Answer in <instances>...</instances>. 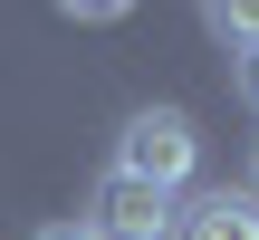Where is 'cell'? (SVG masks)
<instances>
[{"instance_id":"1","label":"cell","mask_w":259,"mask_h":240,"mask_svg":"<svg viewBox=\"0 0 259 240\" xmlns=\"http://www.w3.org/2000/svg\"><path fill=\"white\" fill-rule=\"evenodd\" d=\"M192 164H202V135H192L183 106H135V115H125V135H115V173H125V183H154V192L183 202Z\"/></svg>"},{"instance_id":"2","label":"cell","mask_w":259,"mask_h":240,"mask_svg":"<svg viewBox=\"0 0 259 240\" xmlns=\"http://www.w3.org/2000/svg\"><path fill=\"white\" fill-rule=\"evenodd\" d=\"M87 221H96L106 240H173V231H183V202H173V192H154V183H125V173H106Z\"/></svg>"},{"instance_id":"3","label":"cell","mask_w":259,"mask_h":240,"mask_svg":"<svg viewBox=\"0 0 259 240\" xmlns=\"http://www.w3.org/2000/svg\"><path fill=\"white\" fill-rule=\"evenodd\" d=\"M173 240H259V192H240V183H211V192H192Z\"/></svg>"},{"instance_id":"4","label":"cell","mask_w":259,"mask_h":240,"mask_svg":"<svg viewBox=\"0 0 259 240\" xmlns=\"http://www.w3.org/2000/svg\"><path fill=\"white\" fill-rule=\"evenodd\" d=\"M211 38H231V48H250V38H259V10H211Z\"/></svg>"},{"instance_id":"5","label":"cell","mask_w":259,"mask_h":240,"mask_svg":"<svg viewBox=\"0 0 259 240\" xmlns=\"http://www.w3.org/2000/svg\"><path fill=\"white\" fill-rule=\"evenodd\" d=\"M38 240H106V231H96V221H48Z\"/></svg>"},{"instance_id":"6","label":"cell","mask_w":259,"mask_h":240,"mask_svg":"<svg viewBox=\"0 0 259 240\" xmlns=\"http://www.w3.org/2000/svg\"><path fill=\"white\" fill-rule=\"evenodd\" d=\"M240 96H250V106H259V38H250V48H240Z\"/></svg>"},{"instance_id":"7","label":"cell","mask_w":259,"mask_h":240,"mask_svg":"<svg viewBox=\"0 0 259 240\" xmlns=\"http://www.w3.org/2000/svg\"><path fill=\"white\" fill-rule=\"evenodd\" d=\"M250 192H259V164H250Z\"/></svg>"}]
</instances>
